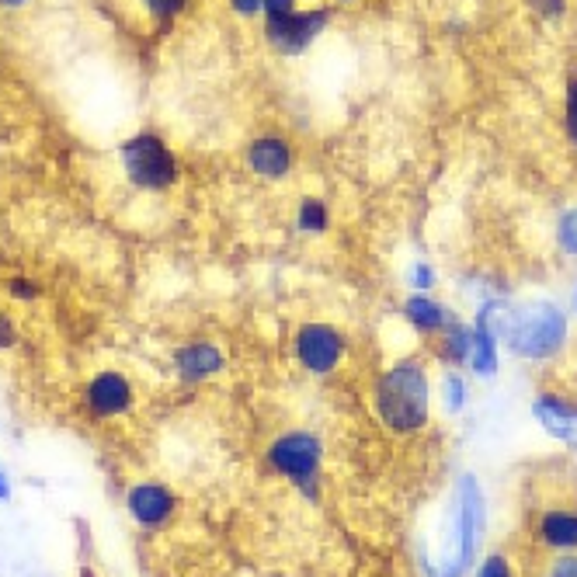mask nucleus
Segmentation results:
<instances>
[{
  "label": "nucleus",
  "instance_id": "1",
  "mask_svg": "<svg viewBox=\"0 0 577 577\" xmlns=\"http://www.w3.org/2000/svg\"><path fill=\"white\" fill-rule=\"evenodd\" d=\"M477 320L487 324L498 341H505L518 359L546 362L567 345L571 320L550 299H529V303H508L501 296H487L477 306Z\"/></svg>",
  "mask_w": 577,
  "mask_h": 577
},
{
  "label": "nucleus",
  "instance_id": "2",
  "mask_svg": "<svg viewBox=\"0 0 577 577\" xmlns=\"http://www.w3.org/2000/svg\"><path fill=\"white\" fill-rule=\"evenodd\" d=\"M372 411L390 435H418L432 418V376L428 365L414 355L397 359L372 390Z\"/></svg>",
  "mask_w": 577,
  "mask_h": 577
},
{
  "label": "nucleus",
  "instance_id": "3",
  "mask_svg": "<svg viewBox=\"0 0 577 577\" xmlns=\"http://www.w3.org/2000/svg\"><path fill=\"white\" fill-rule=\"evenodd\" d=\"M265 466L279 480H289L306 501H317L320 470H324V438L310 428H289L268 442Z\"/></svg>",
  "mask_w": 577,
  "mask_h": 577
},
{
  "label": "nucleus",
  "instance_id": "4",
  "mask_svg": "<svg viewBox=\"0 0 577 577\" xmlns=\"http://www.w3.org/2000/svg\"><path fill=\"white\" fill-rule=\"evenodd\" d=\"M487 529V498L480 491L477 477L463 473L456 484V511H452V543L445 553V564L438 577H466L477 567V550Z\"/></svg>",
  "mask_w": 577,
  "mask_h": 577
},
{
  "label": "nucleus",
  "instance_id": "5",
  "mask_svg": "<svg viewBox=\"0 0 577 577\" xmlns=\"http://www.w3.org/2000/svg\"><path fill=\"white\" fill-rule=\"evenodd\" d=\"M292 362L313 379H327L348 359V334L327 320H303L292 331Z\"/></svg>",
  "mask_w": 577,
  "mask_h": 577
},
{
  "label": "nucleus",
  "instance_id": "6",
  "mask_svg": "<svg viewBox=\"0 0 577 577\" xmlns=\"http://www.w3.org/2000/svg\"><path fill=\"white\" fill-rule=\"evenodd\" d=\"M122 157V171L133 181L136 188H146V192H164L178 181V160L167 150V143L153 133H140L133 140L122 143L119 150Z\"/></svg>",
  "mask_w": 577,
  "mask_h": 577
},
{
  "label": "nucleus",
  "instance_id": "7",
  "mask_svg": "<svg viewBox=\"0 0 577 577\" xmlns=\"http://www.w3.org/2000/svg\"><path fill=\"white\" fill-rule=\"evenodd\" d=\"M80 400H84V411L91 414V418L112 421V418H122V414H129L136 407V386L126 372L101 369L84 383Z\"/></svg>",
  "mask_w": 577,
  "mask_h": 577
},
{
  "label": "nucleus",
  "instance_id": "8",
  "mask_svg": "<svg viewBox=\"0 0 577 577\" xmlns=\"http://www.w3.org/2000/svg\"><path fill=\"white\" fill-rule=\"evenodd\" d=\"M327 7H310V11H292L289 18L265 21V39L272 42V49H279L282 56H299L313 46L320 32L327 28Z\"/></svg>",
  "mask_w": 577,
  "mask_h": 577
},
{
  "label": "nucleus",
  "instance_id": "9",
  "mask_svg": "<svg viewBox=\"0 0 577 577\" xmlns=\"http://www.w3.org/2000/svg\"><path fill=\"white\" fill-rule=\"evenodd\" d=\"M171 365H174V376L188 386H202V383H213L226 372V352L216 345L213 338H195L185 341L171 352Z\"/></svg>",
  "mask_w": 577,
  "mask_h": 577
},
{
  "label": "nucleus",
  "instance_id": "10",
  "mask_svg": "<svg viewBox=\"0 0 577 577\" xmlns=\"http://www.w3.org/2000/svg\"><path fill=\"white\" fill-rule=\"evenodd\" d=\"M126 511L143 529H164L178 515V494L160 480H140L126 491Z\"/></svg>",
  "mask_w": 577,
  "mask_h": 577
},
{
  "label": "nucleus",
  "instance_id": "11",
  "mask_svg": "<svg viewBox=\"0 0 577 577\" xmlns=\"http://www.w3.org/2000/svg\"><path fill=\"white\" fill-rule=\"evenodd\" d=\"M532 418L543 425L546 435L577 452V404L574 400L560 397V393H536V400H532Z\"/></svg>",
  "mask_w": 577,
  "mask_h": 577
},
{
  "label": "nucleus",
  "instance_id": "12",
  "mask_svg": "<svg viewBox=\"0 0 577 577\" xmlns=\"http://www.w3.org/2000/svg\"><path fill=\"white\" fill-rule=\"evenodd\" d=\"M296 164V150L282 136H258L247 146V167L265 181H282Z\"/></svg>",
  "mask_w": 577,
  "mask_h": 577
},
{
  "label": "nucleus",
  "instance_id": "13",
  "mask_svg": "<svg viewBox=\"0 0 577 577\" xmlns=\"http://www.w3.org/2000/svg\"><path fill=\"white\" fill-rule=\"evenodd\" d=\"M400 313H404V320L421 334V338H438L452 320V313L438 303L432 292H411V296L404 299V310Z\"/></svg>",
  "mask_w": 577,
  "mask_h": 577
},
{
  "label": "nucleus",
  "instance_id": "14",
  "mask_svg": "<svg viewBox=\"0 0 577 577\" xmlns=\"http://www.w3.org/2000/svg\"><path fill=\"white\" fill-rule=\"evenodd\" d=\"M536 543L546 550L571 553L577 550V511L574 508H546L536 522Z\"/></svg>",
  "mask_w": 577,
  "mask_h": 577
},
{
  "label": "nucleus",
  "instance_id": "15",
  "mask_svg": "<svg viewBox=\"0 0 577 577\" xmlns=\"http://www.w3.org/2000/svg\"><path fill=\"white\" fill-rule=\"evenodd\" d=\"M470 352H473V327H466L463 320L452 317L449 327L438 334V355H442L445 365L459 369V365H470Z\"/></svg>",
  "mask_w": 577,
  "mask_h": 577
},
{
  "label": "nucleus",
  "instance_id": "16",
  "mask_svg": "<svg viewBox=\"0 0 577 577\" xmlns=\"http://www.w3.org/2000/svg\"><path fill=\"white\" fill-rule=\"evenodd\" d=\"M498 334L487 324L473 320V352H470V369L477 372L480 379H494L498 376Z\"/></svg>",
  "mask_w": 577,
  "mask_h": 577
},
{
  "label": "nucleus",
  "instance_id": "17",
  "mask_svg": "<svg viewBox=\"0 0 577 577\" xmlns=\"http://www.w3.org/2000/svg\"><path fill=\"white\" fill-rule=\"evenodd\" d=\"M296 230L303 233V237H320V233L331 230V209H327V202L317 199V195H306V199H299V206H296Z\"/></svg>",
  "mask_w": 577,
  "mask_h": 577
},
{
  "label": "nucleus",
  "instance_id": "18",
  "mask_svg": "<svg viewBox=\"0 0 577 577\" xmlns=\"http://www.w3.org/2000/svg\"><path fill=\"white\" fill-rule=\"evenodd\" d=\"M442 400H445V411L459 414L466 407V379L459 376L456 369H449L442 376Z\"/></svg>",
  "mask_w": 577,
  "mask_h": 577
},
{
  "label": "nucleus",
  "instance_id": "19",
  "mask_svg": "<svg viewBox=\"0 0 577 577\" xmlns=\"http://www.w3.org/2000/svg\"><path fill=\"white\" fill-rule=\"evenodd\" d=\"M4 292L11 299H18V303H35V299L42 296V286L35 279H25V275H11V279L4 282Z\"/></svg>",
  "mask_w": 577,
  "mask_h": 577
},
{
  "label": "nucleus",
  "instance_id": "20",
  "mask_svg": "<svg viewBox=\"0 0 577 577\" xmlns=\"http://www.w3.org/2000/svg\"><path fill=\"white\" fill-rule=\"evenodd\" d=\"M557 244L564 254H577V209L560 216L557 223Z\"/></svg>",
  "mask_w": 577,
  "mask_h": 577
},
{
  "label": "nucleus",
  "instance_id": "21",
  "mask_svg": "<svg viewBox=\"0 0 577 577\" xmlns=\"http://www.w3.org/2000/svg\"><path fill=\"white\" fill-rule=\"evenodd\" d=\"M143 7L150 11V18H157L160 25H167V21H174L181 11H185L188 0H143Z\"/></svg>",
  "mask_w": 577,
  "mask_h": 577
},
{
  "label": "nucleus",
  "instance_id": "22",
  "mask_svg": "<svg viewBox=\"0 0 577 577\" xmlns=\"http://www.w3.org/2000/svg\"><path fill=\"white\" fill-rule=\"evenodd\" d=\"M473 577H515V571H511V560L505 553H487L477 564V574Z\"/></svg>",
  "mask_w": 577,
  "mask_h": 577
},
{
  "label": "nucleus",
  "instance_id": "23",
  "mask_svg": "<svg viewBox=\"0 0 577 577\" xmlns=\"http://www.w3.org/2000/svg\"><path fill=\"white\" fill-rule=\"evenodd\" d=\"M411 289L414 292H432L435 289V268L428 261H414L411 265Z\"/></svg>",
  "mask_w": 577,
  "mask_h": 577
},
{
  "label": "nucleus",
  "instance_id": "24",
  "mask_svg": "<svg viewBox=\"0 0 577 577\" xmlns=\"http://www.w3.org/2000/svg\"><path fill=\"white\" fill-rule=\"evenodd\" d=\"M292 11H296V0H261V14H265V21L289 18Z\"/></svg>",
  "mask_w": 577,
  "mask_h": 577
},
{
  "label": "nucleus",
  "instance_id": "25",
  "mask_svg": "<svg viewBox=\"0 0 577 577\" xmlns=\"http://www.w3.org/2000/svg\"><path fill=\"white\" fill-rule=\"evenodd\" d=\"M14 345H18V327H14V320L7 313H0V352H7Z\"/></svg>",
  "mask_w": 577,
  "mask_h": 577
},
{
  "label": "nucleus",
  "instance_id": "26",
  "mask_svg": "<svg viewBox=\"0 0 577 577\" xmlns=\"http://www.w3.org/2000/svg\"><path fill=\"white\" fill-rule=\"evenodd\" d=\"M567 133L577 143V80L567 87Z\"/></svg>",
  "mask_w": 577,
  "mask_h": 577
},
{
  "label": "nucleus",
  "instance_id": "27",
  "mask_svg": "<svg viewBox=\"0 0 577 577\" xmlns=\"http://www.w3.org/2000/svg\"><path fill=\"white\" fill-rule=\"evenodd\" d=\"M529 7L536 14H543V18H557V14H564V0H529Z\"/></svg>",
  "mask_w": 577,
  "mask_h": 577
},
{
  "label": "nucleus",
  "instance_id": "28",
  "mask_svg": "<svg viewBox=\"0 0 577 577\" xmlns=\"http://www.w3.org/2000/svg\"><path fill=\"white\" fill-rule=\"evenodd\" d=\"M550 577H577V557H560L550 564Z\"/></svg>",
  "mask_w": 577,
  "mask_h": 577
},
{
  "label": "nucleus",
  "instance_id": "29",
  "mask_svg": "<svg viewBox=\"0 0 577 577\" xmlns=\"http://www.w3.org/2000/svg\"><path fill=\"white\" fill-rule=\"evenodd\" d=\"M230 7L240 14V18H254V14H261V0H230Z\"/></svg>",
  "mask_w": 577,
  "mask_h": 577
},
{
  "label": "nucleus",
  "instance_id": "30",
  "mask_svg": "<svg viewBox=\"0 0 577 577\" xmlns=\"http://www.w3.org/2000/svg\"><path fill=\"white\" fill-rule=\"evenodd\" d=\"M0 501H11V480H7L4 470H0Z\"/></svg>",
  "mask_w": 577,
  "mask_h": 577
},
{
  "label": "nucleus",
  "instance_id": "31",
  "mask_svg": "<svg viewBox=\"0 0 577 577\" xmlns=\"http://www.w3.org/2000/svg\"><path fill=\"white\" fill-rule=\"evenodd\" d=\"M0 4H7V7H14V4H25V0H0Z\"/></svg>",
  "mask_w": 577,
  "mask_h": 577
},
{
  "label": "nucleus",
  "instance_id": "32",
  "mask_svg": "<svg viewBox=\"0 0 577 577\" xmlns=\"http://www.w3.org/2000/svg\"><path fill=\"white\" fill-rule=\"evenodd\" d=\"M80 577H94V574H91V567H84V574H80Z\"/></svg>",
  "mask_w": 577,
  "mask_h": 577
},
{
  "label": "nucleus",
  "instance_id": "33",
  "mask_svg": "<svg viewBox=\"0 0 577 577\" xmlns=\"http://www.w3.org/2000/svg\"><path fill=\"white\" fill-rule=\"evenodd\" d=\"M574 313H577V289H574Z\"/></svg>",
  "mask_w": 577,
  "mask_h": 577
}]
</instances>
